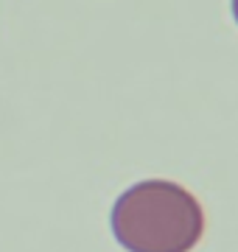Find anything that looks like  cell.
<instances>
[{
	"mask_svg": "<svg viewBox=\"0 0 238 252\" xmlns=\"http://www.w3.org/2000/svg\"><path fill=\"white\" fill-rule=\"evenodd\" d=\"M233 14H236V23H238V0H233Z\"/></svg>",
	"mask_w": 238,
	"mask_h": 252,
	"instance_id": "2",
	"label": "cell"
},
{
	"mask_svg": "<svg viewBox=\"0 0 238 252\" xmlns=\"http://www.w3.org/2000/svg\"><path fill=\"white\" fill-rule=\"evenodd\" d=\"M112 233L129 252H191L205 233V213L182 185L146 180L118 196Z\"/></svg>",
	"mask_w": 238,
	"mask_h": 252,
	"instance_id": "1",
	"label": "cell"
}]
</instances>
